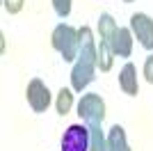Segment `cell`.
<instances>
[{
	"label": "cell",
	"mask_w": 153,
	"mask_h": 151,
	"mask_svg": "<svg viewBox=\"0 0 153 151\" xmlns=\"http://www.w3.org/2000/svg\"><path fill=\"white\" fill-rule=\"evenodd\" d=\"M25 96H27V103L34 112H46V108L51 105V92L39 78H32L27 82V89H25Z\"/></svg>",
	"instance_id": "cell-5"
},
{
	"label": "cell",
	"mask_w": 153,
	"mask_h": 151,
	"mask_svg": "<svg viewBox=\"0 0 153 151\" xmlns=\"http://www.w3.org/2000/svg\"><path fill=\"white\" fill-rule=\"evenodd\" d=\"M53 7H55L57 16H62V19H66L71 14V0H53Z\"/></svg>",
	"instance_id": "cell-14"
},
{
	"label": "cell",
	"mask_w": 153,
	"mask_h": 151,
	"mask_svg": "<svg viewBox=\"0 0 153 151\" xmlns=\"http://www.w3.org/2000/svg\"><path fill=\"white\" fill-rule=\"evenodd\" d=\"M80 50H78L76 64L71 71V85L76 92H82L91 80H94V67H96V44L94 34L89 28H80Z\"/></svg>",
	"instance_id": "cell-1"
},
{
	"label": "cell",
	"mask_w": 153,
	"mask_h": 151,
	"mask_svg": "<svg viewBox=\"0 0 153 151\" xmlns=\"http://www.w3.org/2000/svg\"><path fill=\"white\" fill-rule=\"evenodd\" d=\"M130 28H133L135 37L140 39V44L146 50H153V19H149L146 14H133Z\"/></svg>",
	"instance_id": "cell-6"
},
{
	"label": "cell",
	"mask_w": 153,
	"mask_h": 151,
	"mask_svg": "<svg viewBox=\"0 0 153 151\" xmlns=\"http://www.w3.org/2000/svg\"><path fill=\"white\" fill-rule=\"evenodd\" d=\"M23 2H25V0H2V5H5V9L9 14H19L21 9H23Z\"/></svg>",
	"instance_id": "cell-15"
},
{
	"label": "cell",
	"mask_w": 153,
	"mask_h": 151,
	"mask_svg": "<svg viewBox=\"0 0 153 151\" xmlns=\"http://www.w3.org/2000/svg\"><path fill=\"white\" fill-rule=\"evenodd\" d=\"M96 67L101 71H110L112 69V48H110L108 41H103L96 46Z\"/></svg>",
	"instance_id": "cell-10"
},
{
	"label": "cell",
	"mask_w": 153,
	"mask_h": 151,
	"mask_svg": "<svg viewBox=\"0 0 153 151\" xmlns=\"http://www.w3.org/2000/svg\"><path fill=\"white\" fill-rule=\"evenodd\" d=\"M89 133H91L89 151H110V147H108V138L103 135L101 126H89Z\"/></svg>",
	"instance_id": "cell-11"
},
{
	"label": "cell",
	"mask_w": 153,
	"mask_h": 151,
	"mask_svg": "<svg viewBox=\"0 0 153 151\" xmlns=\"http://www.w3.org/2000/svg\"><path fill=\"white\" fill-rule=\"evenodd\" d=\"M91 144V133L89 126L82 124H73L64 131L62 138V151H89Z\"/></svg>",
	"instance_id": "cell-4"
},
{
	"label": "cell",
	"mask_w": 153,
	"mask_h": 151,
	"mask_svg": "<svg viewBox=\"0 0 153 151\" xmlns=\"http://www.w3.org/2000/svg\"><path fill=\"white\" fill-rule=\"evenodd\" d=\"M123 2H133V0H123Z\"/></svg>",
	"instance_id": "cell-17"
},
{
	"label": "cell",
	"mask_w": 153,
	"mask_h": 151,
	"mask_svg": "<svg viewBox=\"0 0 153 151\" xmlns=\"http://www.w3.org/2000/svg\"><path fill=\"white\" fill-rule=\"evenodd\" d=\"M98 30H101V39L110 44L112 34L117 32V23H114V19H112L110 14H103L101 19H98Z\"/></svg>",
	"instance_id": "cell-12"
},
{
	"label": "cell",
	"mask_w": 153,
	"mask_h": 151,
	"mask_svg": "<svg viewBox=\"0 0 153 151\" xmlns=\"http://www.w3.org/2000/svg\"><path fill=\"white\" fill-rule=\"evenodd\" d=\"M119 85H121V89L126 92L128 96H135L137 94V76H135V67L133 64H126L121 69V76H119Z\"/></svg>",
	"instance_id": "cell-8"
},
{
	"label": "cell",
	"mask_w": 153,
	"mask_h": 151,
	"mask_svg": "<svg viewBox=\"0 0 153 151\" xmlns=\"http://www.w3.org/2000/svg\"><path fill=\"white\" fill-rule=\"evenodd\" d=\"M108 147H110V151H130V147H128V142H126V133H123L121 126H112V128H110Z\"/></svg>",
	"instance_id": "cell-9"
},
{
	"label": "cell",
	"mask_w": 153,
	"mask_h": 151,
	"mask_svg": "<svg viewBox=\"0 0 153 151\" xmlns=\"http://www.w3.org/2000/svg\"><path fill=\"white\" fill-rule=\"evenodd\" d=\"M144 76H146V82L153 85V55H149L144 62Z\"/></svg>",
	"instance_id": "cell-16"
},
{
	"label": "cell",
	"mask_w": 153,
	"mask_h": 151,
	"mask_svg": "<svg viewBox=\"0 0 153 151\" xmlns=\"http://www.w3.org/2000/svg\"><path fill=\"white\" fill-rule=\"evenodd\" d=\"M53 48L57 50L59 55L64 57V62H73L78 57V50H80V34L78 30H73L71 25H57L53 30Z\"/></svg>",
	"instance_id": "cell-2"
},
{
	"label": "cell",
	"mask_w": 153,
	"mask_h": 151,
	"mask_svg": "<svg viewBox=\"0 0 153 151\" xmlns=\"http://www.w3.org/2000/svg\"><path fill=\"white\" fill-rule=\"evenodd\" d=\"M78 114L87 121V126H101L105 119V103L98 94H85L78 103Z\"/></svg>",
	"instance_id": "cell-3"
},
{
	"label": "cell",
	"mask_w": 153,
	"mask_h": 151,
	"mask_svg": "<svg viewBox=\"0 0 153 151\" xmlns=\"http://www.w3.org/2000/svg\"><path fill=\"white\" fill-rule=\"evenodd\" d=\"M71 105H73V94H71V89H59L57 94V112L59 114H66L71 110Z\"/></svg>",
	"instance_id": "cell-13"
},
{
	"label": "cell",
	"mask_w": 153,
	"mask_h": 151,
	"mask_svg": "<svg viewBox=\"0 0 153 151\" xmlns=\"http://www.w3.org/2000/svg\"><path fill=\"white\" fill-rule=\"evenodd\" d=\"M110 48H112V53L119 55V57L130 55V53H133V34H130V30L117 28V32L112 34V39H110Z\"/></svg>",
	"instance_id": "cell-7"
}]
</instances>
